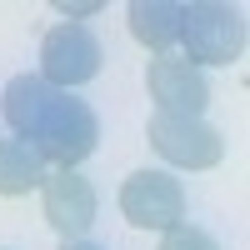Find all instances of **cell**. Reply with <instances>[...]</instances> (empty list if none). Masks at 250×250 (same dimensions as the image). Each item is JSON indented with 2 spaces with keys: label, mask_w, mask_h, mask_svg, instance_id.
Instances as JSON below:
<instances>
[{
  "label": "cell",
  "mask_w": 250,
  "mask_h": 250,
  "mask_svg": "<svg viewBox=\"0 0 250 250\" xmlns=\"http://www.w3.org/2000/svg\"><path fill=\"white\" fill-rule=\"evenodd\" d=\"M145 135H150V150L175 165V170H210L220 165L225 155V140L210 120L200 115H170V110H155L150 125H145Z\"/></svg>",
  "instance_id": "obj_2"
},
{
  "label": "cell",
  "mask_w": 250,
  "mask_h": 250,
  "mask_svg": "<svg viewBox=\"0 0 250 250\" xmlns=\"http://www.w3.org/2000/svg\"><path fill=\"white\" fill-rule=\"evenodd\" d=\"M145 90H150L155 110H170V115H200L210 105V80L185 55H155L145 70Z\"/></svg>",
  "instance_id": "obj_7"
},
{
  "label": "cell",
  "mask_w": 250,
  "mask_h": 250,
  "mask_svg": "<svg viewBox=\"0 0 250 250\" xmlns=\"http://www.w3.org/2000/svg\"><path fill=\"white\" fill-rule=\"evenodd\" d=\"M125 20H130V35L155 55H170V45L180 40V5L175 0H135L125 10Z\"/></svg>",
  "instance_id": "obj_9"
},
{
  "label": "cell",
  "mask_w": 250,
  "mask_h": 250,
  "mask_svg": "<svg viewBox=\"0 0 250 250\" xmlns=\"http://www.w3.org/2000/svg\"><path fill=\"white\" fill-rule=\"evenodd\" d=\"M160 250H220L215 235H205L200 225H175V230L160 235Z\"/></svg>",
  "instance_id": "obj_11"
},
{
  "label": "cell",
  "mask_w": 250,
  "mask_h": 250,
  "mask_svg": "<svg viewBox=\"0 0 250 250\" xmlns=\"http://www.w3.org/2000/svg\"><path fill=\"white\" fill-rule=\"evenodd\" d=\"M60 95L65 90H55V85H45L40 75H15L10 85H5V125H10V135L20 140V145H30L40 130H45V120L55 115V105H60Z\"/></svg>",
  "instance_id": "obj_8"
},
{
  "label": "cell",
  "mask_w": 250,
  "mask_h": 250,
  "mask_svg": "<svg viewBox=\"0 0 250 250\" xmlns=\"http://www.w3.org/2000/svg\"><path fill=\"white\" fill-rule=\"evenodd\" d=\"M100 60H105V50H100L95 30L80 25V20H65V25L45 30V40H40V80L65 95L100 75Z\"/></svg>",
  "instance_id": "obj_4"
},
{
  "label": "cell",
  "mask_w": 250,
  "mask_h": 250,
  "mask_svg": "<svg viewBox=\"0 0 250 250\" xmlns=\"http://www.w3.org/2000/svg\"><path fill=\"white\" fill-rule=\"evenodd\" d=\"M40 210H45V225L60 240H85V230L95 225V185L80 170H45V185H40Z\"/></svg>",
  "instance_id": "obj_6"
},
{
  "label": "cell",
  "mask_w": 250,
  "mask_h": 250,
  "mask_svg": "<svg viewBox=\"0 0 250 250\" xmlns=\"http://www.w3.org/2000/svg\"><path fill=\"white\" fill-rule=\"evenodd\" d=\"M120 215L140 230H175L185 225V185L170 170H135L120 185Z\"/></svg>",
  "instance_id": "obj_5"
},
{
  "label": "cell",
  "mask_w": 250,
  "mask_h": 250,
  "mask_svg": "<svg viewBox=\"0 0 250 250\" xmlns=\"http://www.w3.org/2000/svg\"><path fill=\"white\" fill-rule=\"evenodd\" d=\"M100 145V120L85 100L75 95H60L55 115L45 120V130L30 140V150L45 160V170H75L80 160H90Z\"/></svg>",
  "instance_id": "obj_3"
},
{
  "label": "cell",
  "mask_w": 250,
  "mask_h": 250,
  "mask_svg": "<svg viewBox=\"0 0 250 250\" xmlns=\"http://www.w3.org/2000/svg\"><path fill=\"white\" fill-rule=\"evenodd\" d=\"M60 250H105V245H95V240H60Z\"/></svg>",
  "instance_id": "obj_12"
},
{
  "label": "cell",
  "mask_w": 250,
  "mask_h": 250,
  "mask_svg": "<svg viewBox=\"0 0 250 250\" xmlns=\"http://www.w3.org/2000/svg\"><path fill=\"white\" fill-rule=\"evenodd\" d=\"M45 185V160L20 140H0V195H30Z\"/></svg>",
  "instance_id": "obj_10"
},
{
  "label": "cell",
  "mask_w": 250,
  "mask_h": 250,
  "mask_svg": "<svg viewBox=\"0 0 250 250\" xmlns=\"http://www.w3.org/2000/svg\"><path fill=\"white\" fill-rule=\"evenodd\" d=\"M185 45V60L200 70V65H235L245 55V20L225 5H180V40Z\"/></svg>",
  "instance_id": "obj_1"
}]
</instances>
